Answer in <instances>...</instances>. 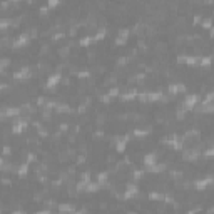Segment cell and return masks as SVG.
I'll return each instance as SVG.
<instances>
[{"label":"cell","mask_w":214,"mask_h":214,"mask_svg":"<svg viewBox=\"0 0 214 214\" xmlns=\"http://www.w3.org/2000/svg\"><path fill=\"white\" fill-rule=\"evenodd\" d=\"M25 127H27V120H19V122L14 125V129H12V131L15 132V134H19V132H22Z\"/></svg>","instance_id":"obj_10"},{"label":"cell","mask_w":214,"mask_h":214,"mask_svg":"<svg viewBox=\"0 0 214 214\" xmlns=\"http://www.w3.org/2000/svg\"><path fill=\"white\" fill-rule=\"evenodd\" d=\"M127 37H129V30H122L119 34V37H117V40H115V44H117V45H124L125 42H127Z\"/></svg>","instance_id":"obj_5"},{"label":"cell","mask_w":214,"mask_h":214,"mask_svg":"<svg viewBox=\"0 0 214 214\" xmlns=\"http://www.w3.org/2000/svg\"><path fill=\"white\" fill-rule=\"evenodd\" d=\"M206 2H214V0H206Z\"/></svg>","instance_id":"obj_39"},{"label":"cell","mask_w":214,"mask_h":214,"mask_svg":"<svg viewBox=\"0 0 214 214\" xmlns=\"http://www.w3.org/2000/svg\"><path fill=\"white\" fill-rule=\"evenodd\" d=\"M206 156H214V146L211 147V149H208V151H206Z\"/></svg>","instance_id":"obj_35"},{"label":"cell","mask_w":214,"mask_h":214,"mask_svg":"<svg viewBox=\"0 0 214 214\" xmlns=\"http://www.w3.org/2000/svg\"><path fill=\"white\" fill-rule=\"evenodd\" d=\"M211 64H213V57H201L199 65H203V67H209Z\"/></svg>","instance_id":"obj_17"},{"label":"cell","mask_w":214,"mask_h":214,"mask_svg":"<svg viewBox=\"0 0 214 214\" xmlns=\"http://www.w3.org/2000/svg\"><path fill=\"white\" fill-rule=\"evenodd\" d=\"M144 162H146L147 167H151L156 164V154H147L146 157H144Z\"/></svg>","instance_id":"obj_13"},{"label":"cell","mask_w":214,"mask_h":214,"mask_svg":"<svg viewBox=\"0 0 214 214\" xmlns=\"http://www.w3.org/2000/svg\"><path fill=\"white\" fill-rule=\"evenodd\" d=\"M105 34H107V30H105V29H100V30L94 35V42H95V40H100V39H104Z\"/></svg>","instance_id":"obj_23"},{"label":"cell","mask_w":214,"mask_h":214,"mask_svg":"<svg viewBox=\"0 0 214 214\" xmlns=\"http://www.w3.org/2000/svg\"><path fill=\"white\" fill-rule=\"evenodd\" d=\"M125 142H127V137H122V141L117 142V147H115V149H117L119 152H122L125 149Z\"/></svg>","instance_id":"obj_22"},{"label":"cell","mask_w":214,"mask_h":214,"mask_svg":"<svg viewBox=\"0 0 214 214\" xmlns=\"http://www.w3.org/2000/svg\"><path fill=\"white\" fill-rule=\"evenodd\" d=\"M19 112H20V109H7L4 110V117H14V115H19Z\"/></svg>","instance_id":"obj_15"},{"label":"cell","mask_w":214,"mask_h":214,"mask_svg":"<svg viewBox=\"0 0 214 214\" xmlns=\"http://www.w3.org/2000/svg\"><path fill=\"white\" fill-rule=\"evenodd\" d=\"M203 112H214V104H208V105H204L203 109Z\"/></svg>","instance_id":"obj_27"},{"label":"cell","mask_w":214,"mask_h":214,"mask_svg":"<svg viewBox=\"0 0 214 214\" xmlns=\"http://www.w3.org/2000/svg\"><path fill=\"white\" fill-rule=\"evenodd\" d=\"M213 102H214V92H209V94L206 95V99L203 100V107L208 105V104H213Z\"/></svg>","instance_id":"obj_18"},{"label":"cell","mask_w":214,"mask_h":214,"mask_svg":"<svg viewBox=\"0 0 214 214\" xmlns=\"http://www.w3.org/2000/svg\"><path fill=\"white\" fill-rule=\"evenodd\" d=\"M186 87H184L183 84H172V85H169V92L171 94H177V92H184Z\"/></svg>","instance_id":"obj_8"},{"label":"cell","mask_w":214,"mask_h":214,"mask_svg":"<svg viewBox=\"0 0 214 214\" xmlns=\"http://www.w3.org/2000/svg\"><path fill=\"white\" fill-rule=\"evenodd\" d=\"M90 42H94V37H84L82 40H80V45H84V47H85V45H89Z\"/></svg>","instance_id":"obj_25"},{"label":"cell","mask_w":214,"mask_h":214,"mask_svg":"<svg viewBox=\"0 0 214 214\" xmlns=\"http://www.w3.org/2000/svg\"><path fill=\"white\" fill-rule=\"evenodd\" d=\"M99 186H100L99 183H89V184H87V188H85V191L94 193V191H97V189H99Z\"/></svg>","instance_id":"obj_19"},{"label":"cell","mask_w":214,"mask_h":214,"mask_svg":"<svg viewBox=\"0 0 214 214\" xmlns=\"http://www.w3.org/2000/svg\"><path fill=\"white\" fill-rule=\"evenodd\" d=\"M199 22H203V19H201V15H196L194 17V24H199Z\"/></svg>","instance_id":"obj_36"},{"label":"cell","mask_w":214,"mask_h":214,"mask_svg":"<svg viewBox=\"0 0 214 214\" xmlns=\"http://www.w3.org/2000/svg\"><path fill=\"white\" fill-rule=\"evenodd\" d=\"M209 30H211V35L214 37V27H211V29H209Z\"/></svg>","instance_id":"obj_38"},{"label":"cell","mask_w":214,"mask_h":214,"mask_svg":"<svg viewBox=\"0 0 214 214\" xmlns=\"http://www.w3.org/2000/svg\"><path fill=\"white\" fill-rule=\"evenodd\" d=\"M117 94H119V89H110L109 90V95H110V97H115Z\"/></svg>","instance_id":"obj_33"},{"label":"cell","mask_w":214,"mask_h":214,"mask_svg":"<svg viewBox=\"0 0 214 214\" xmlns=\"http://www.w3.org/2000/svg\"><path fill=\"white\" fill-rule=\"evenodd\" d=\"M59 211H60V213H72L74 206H70V204H60V206H59Z\"/></svg>","instance_id":"obj_16"},{"label":"cell","mask_w":214,"mask_h":214,"mask_svg":"<svg viewBox=\"0 0 214 214\" xmlns=\"http://www.w3.org/2000/svg\"><path fill=\"white\" fill-rule=\"evenodd\" d=\"M59 2H60V0H49V9H52V7L59 5Z\"/></svg>","instance_id":"obj_32"},{"label":"cell","mask_w":214,"mask_h":214,"mask_svg":"<svg viewBox=\"0 0 214 214\" xmlns=\"http://www.w3.org/2000/svg\"><path fill=\"white\" fill-rule=\"evenodd\" d=\"M27 172H29V164H22V166L19 167V171H17L19 176H25Z\"/></svg>","instance_id":"obj_21"},{"label":"cell","mask_w":214,"mask_h":214,"mask_svg":"<svg viewBox=\"0 0 214 214\" xmlns=\"http://www.w3.org/2000/svg\"><path fill=\"white\" fill-rule=\"evenodd\" d=\"M147 134V131H141V129H136V131H134V136L136 137H144Z\"/></svg>","instance_id":"obj_28"},{"label":"cell","mask_w":214,"mask_h":214,"mask_svg":"<svg viewBox=\"0 0 214 214\" xmlns=\"http://www.w3.org/2000/svg\"><path fill=\"white\" fill-rule=\"evenodd\" d=\"M59 80H60V74H54V75H50L47 80V87L49 89H52V87H55L59 84Z\"/></svg>","instance_id":"obj_4"},{"label":"cell","mask_w":214,"mask_h":214,"mask_svg":"<svg viewBox=\"0 0 214 214\" xmlns=\"http://www.w3.org/2000/svg\"><path fill=\"white\" fill-rule=\"evenodd\" d=\"M159 99H162L161 92H149V94H147V100H149V102H154V100H159Z\"/></svg>","instance_id":"obj_14"},{"label":"cell","mask_w":214,"mask_h":214,"mask_svg":"<svg viewBox=\"0 0 214 214\" xmlns=\"http://www.w3.org/2000/svg\"><path fill=\"white\" fill-rule=\"evenodd\" d=\"M203 27L204 29H211V27H213V22L209 20V19L208 20H203Z\"/></svg>","instance_id":"obj_31"},{"label":"cell","mask_w":214,"mask_h":214,"mask_svg":"<svg viewBox=\"0 0 214 214\" xmlns=\"http://www.w3.org/2000/svg\"><path fill=\"white\" fill-rule=\"evenodd\" d=\"M105 181H107V172H100L99 177H97V183H99V184H104Z\"/></svg>","instance_id":"obj_26"},{"label":"cell","mask_w":214,"mask_h":214,"mask_svg":"<svg viewBox=\"0 0 214 214\" xmlns=\"http://www.w3.org/2000/svg\"><path fill=\"white\" fill-rule=\"evenodd\" d=\"M29 75H30V70H29L27 67H24L22 70H19V72H15V74H14V79H17V80H20V79H27Z\"/></svg>","instance_id":"obj_6"},{"label":"cell","mask_w":214,"mask_h":214,"mask_svg":"<svg viewBox=\"0 0 214 214\" xmlns=\"http://www.w3.org/2000/svg\"><path fill=\"white\" fill-rule=\"evenodd\" d=\"M57 110L59 112H69V110H70V107H69V105H57Z\"/></svg>","instance_id":"obj_30"},{"label":"cell","mask_w":214,"mask_h":214,"mask_svg":"<svg viewBox=\"0 0 214 214\" xmlns=\"http://www.w3.org/2000/svg\"><path fill=\"white\" fill-rule=\"evenodd\" d=\"M79 77H89V72H79Z\"/></svg>","instance_id":"obj_37"},{"label":"cell","mask_w":214,"mask_h":214,"mask_svg":"<svg viewBox=\"0 0 214 214\" xmlns=\"http://www.w3.org/2000/svg\"><path fill=\"white\" fill-rule=\"evenodd\" d=\"M166 144H169V146L171 147H174V149H181V146H183V144H181V142H179V139H177V136H171V137H167L166 141Z\"/></svg>","instance_id":"obj_3"},{"label":"cell","mask_w":214,"mask_h":214,"mask_svg":"<svg viewBox=\"0 0 214 214\" xmlns=\"http://www.w3.org/2000/svg\"><path fill=\"white\" fill-rule=\"evenodd\" d=\"M9 25H14V22H12V20H7V19H5V20H2V24H0V27H2V29H7Z\"/></svg>","instance_id":"obj_29"},{"label":"cell","mask_w":214,"mask_h":214,"mask_svg":"<svg viewBox=\"0 0 214 214\" xmlns=\"http://www.w3.org/2000/svg\"><path fill=\"white\" fill-rule=\"evenodd\" d=\"M198 100H199V97L196 94H191L188 97V99H186V102H184V105H186V107H184V109L186 110H191V109H194V105L198 104Z\"/></svg>","instance_id":"obj_1"},{"label":"cell","mask_w":214,"mask_h":214,"mask_svg":"<svg viewBox=\"0 0 214 214\" xmlns=\"http://www.w3.org/2000/svg\"><path fill=\"white\" fill-rule=\"evenodd\" d=\"M177 60L179 62H183V64H188V65H196V64L201 62V57H188V55H181Z\"/></svg>","instance_id":"obj_2"},{"label":"cell","mask_w":214,"mask_h":214,"mask_svg":"<svg viewBox=\"0 0 214 214\" xmlns=\"http://www.w3.org/2000/svg\"><path fill=\"white\" fill-rule=\"evenodd\" d=\"M136 194H137V188H136V186H129L127 191H125V194H124V198L125 199H131V198H134Z\"/></svg>","instance_id":"obj_11"},{"label":"cell","mask_w":214,"mask_h":214,"mask_svg":"<svg viewBox=\"0 0 214 214\" xmlns=\"http://www.w3.org/2000/svg\"><path fill=\"white\" fill-rule=\"evenodd\" d=\"M164 169H166V166H164V164H161V166H156V164H154V166L149 167V171H151V172H162Z\"/></svg>","instance_id":"obj_20"},{"label":"cell","mask_w":214,"mask_h":214,"mask_svg":"<svg viewBox=\"0 0 214 214\" xmlns=\"http://www.w3.org/2000/svg\"><path fill=\"white\" fill-rule=\"evenodd\" d=\"M149 199H157V201H162V199H166L162 194H159V193H151L149 194Z\"/></svg>","instance_id":"obj_24"},{"label":"cell","mask_w":214,"mask_h":214,"mask_svg":"<svg viewBox=\"0 0 214 214\" xmlns=\"http://www.w3.org/2000/svg\"><path fill=\"white\" fill-rule=\"evenodd\" d=\"M136 97H137L136 90H129V92H125V94L120 95V99L122 100H132V99H136Z\"/></svg>","instance_id":"obj_12"},{"label":"cell","mask_w":214,"mask_h":214,"mask_svg":"<svg viewBox=\"0 0 214 214\" xmlns=\"http://www.w3.org/2000/svg\"><path fill=\"white\" fill-rule=\"evenodd\" d=\"M27 42H29V35H27V34H24V35H20L15 42H14V47L19 49V47H22V45H25Z\"/></svg>","instance_id":"obj_7"},{"label":"cell","mask_w":214,"mask_h":214,"mask_svg":"<svg viewBox=\"0 0 214 214\" xmlns=\"http://www.w3.org/2000/svg\"><path fill=\"white\" fill-rule=\"evenodd\" d=\"M209 184H213V177H208V179H201V181H198V183H196V188H198V189H206V186H209Z\"/></svg>","instance_id":"obj_9"},{"label":"cell","mask_w":214,"mask_h":214,"mask_svg":"<svg viewBox=\"0 0 214 214\" xmlns=\"http://www.w3.org/2000/svg\"><path fill=\"white\" fill-rule=\"evenodd\" d=\"M9 64H10V60H9V59H4V60H2V69H5Z\"/></svg>","instance_id":"obj_34"}]
</instances>
